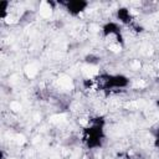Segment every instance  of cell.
I'll return each mask as SVG.
<instances>
[{
    "label": "cell",
    "instance_id": "cell-6",
    "mask_svg": "<svg viewBox=\"0 0 159 159\" xmlns=\"http://www.w3.org/2000/svg\"><path fill=\"white\" fill-rule=\"evenodd\" d=\"M154 147H155V149L159 153V128H158V130L154 134Z\"/></svg>",
    "mask_w": 159,
    "mask_h": 159
},
{
    "label": "cell",
    "instance_id": "cell-5",
    "mask_svg": "<svg viewBox=\"0 0 159 159\" xmlns=\"http://www.w3.org/2000/svg\"><path fill=\"white\" fill-rule=\"evenodd\" d=\"M57 5L62 7L68 15L76 17L82 15L87 7L89 6V2L86 0H65V1H58Z\"/></svg>",
    "mask_w": 159,
    "mask_h": 159
},
{
    "label": "cell",
    "instance_id": "cell-1",
    "mask_svg": "<svg viewBox=\"0 0 159 159\" xmlns=\"http://www.w3.org/2000/svg\"><path fill=\"white\" fill-rule=\"evenodd\" d=\"M130 84L129 78L123 73L101 72L89 78L83 80V87L89 92H107L114 93L128 88Z\"/></svg>",
    "mask_w": 159,
    "mask_h": 159
},
{
    "label": "cell",
    "instance_id": "cell-7",
    "mask_svg": "<svg viewBox=\"0 0 159 159\" xmlns=\"http://www.w3.org/2000/svg\"><path fill=\"white\" fill-rule=\"evenodd\" d=\"M158 83H159V78H158Z\"/></svg>",
    "mask_w": 159,
    "mask_h": 159
},
{
    "label": "cell",
    "instance_id": "cell-3",
    "mask_svg": "<svg viewBox=\"0 0 159 159\" xmlns=\"http://www.w3.org/2000/svg\"><path fill=\"white\" fill-rule=\"evenodd\" d=\"M101 35L104 40L107 48L111 52L118 53L124 47L123 26L117 21H107L101 27Z\"/></svg>",
    "mask_w": 159,
    "mask_h": 159
},
{
    "label": "cell",
    "instance_id": "cell-2",
    "mask_svg": "<svg viewBox=\"0 0 159 159\" xmlns=\"http://www.w3.org/2000/svg\"><path fill=\"white\" fill-rule=\"evenodd\" d=\"M106 125L107 120L103 116H92L83 123L80 139L86 149L96 150L103 147L107 137Z\"/></svg>",
    "mask_w": 159,
    "mask_h": 159
},
{
    "label": "cell",
    "instance_id": "cell-4",
    "mask_svg": "<svg viewBox=\"0 0 159 159\" xmlns=\"http://www.w3.org/2000/svg\"><path fill=\"white\" fill-rule=\"evenodd\" d=\"M116 19H117V22H119L122 26H125L128 27L132 32H135V34H140L144 29L142 27V25L138 22L137 17L134 16V14L132 12L130 9L128 7H118L116 10Z\"/></svg>",
    "mask_w": 159,
    "mask_h": 159
}]
</instances>
